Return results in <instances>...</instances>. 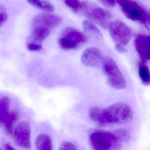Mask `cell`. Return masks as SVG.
Segmentation results:
<instances>
[{"mask_svg": "<svg viewBox=\"0 0 150 150\" xmlns=\"http://www.w3.org/2000/svg\"><path fill=\"white\" fill-rule=\"evenodd\" d=\"M104 125L127 124L134 117L132 109L126 103L117 102L104 109Z\"/></svg>", "mask_w": 150, "mask_h": 150, "instance_id": "1", "label": "cell"}, {"mask_svg": "<svg viewBox=\"0 0 150 150\" xmlns=\"http://www.w3.org/2000/svg\"><path fill=\"white\" fill-rule=\"evenodd\" d=\"M89 19L100 26L103 29H108L111 23L112 14L107 10L96 4L90 1H82L81 10Z\"/></svg>", "mask_w": 150, "mask_h": 150, "instance_id": "2", "label": "cell"}, {"mask_svg": "<svg viewBox=\"0 0 150 150\" xmlns=\"http://www.w3.org/2000/svg\"><path fill=\"white\" fill-rule=\"evenodd\" d=\"M87 37L81 31L73 27L63 30L59 39L60 47L64 50L77 48L87 41Z\"/></svg>", "mask_w": 150, "mask_h": 150, "instance_id": "3", "label": "cell"}, {"mask_svg": "<svg viewBox=\"0 0 150 150\" xmlns=\"http://www.w3.org/2000/svg\"><path fill=\"white\" fill-rule=\"evenodd\" d=\"M103 70L107 77L110 85L114 89L122 90L126 86V81L115 61L110 57L104 60Z\"/></svg>", "mask_w": 150, "mask_h": 150, "instance_id": "4", "label": "cell"}, {"mask_svg": "<svg viewBox=\"0 0 150 150\" xmlns=\"http://www.w3.org/2000/svg\"><path fill=\"white\" fill-rule=\"evenodd\" d=\"M116 1L128 18L143 23H145L148 20L149 15L146 11L136 2L128 0H118Z\"/></svg>", "mask_w": 150, "mask_h": 150, "instance_id": "5", "label": "cell"}, {"mask_svg": "<svg viewBox=\"0 0 150 150\" xmlns=\"http://www.w3.org/2000/svg\"><path fill=\"white\" fill-rule=\"evenodd\" d=\"M111 38L116 44L126 45L130 41L132 35L131 29L122 21H113L108 28Z\"/></svg>", "mask_w": 150, "mask_h": 150, "instance_id": "6", "label": "cell"}, {"mask_svg": "<svg viewBox=\"0 0 150 150\" xmlns=\"http://www.w3.org/2000/svg\"><path fill=\"white\" fill-rule=\"evenodd\" d=\"M13 135L14 142L18 147L26 149H31L30 127L27 122H19L14 129Z\"/></svg>", "mask_w": 150, "mask_h": 150, "instance_id": "7", "label": "cell"}, {"mask_svg": "<svg viewBox=\"0 0 150 150\" xmlns=\"http://www.w3.org/2000/svg\"><path fill=\"white\" fill-rule=\"evenodd\" d=\"M62 21V18L59 15L41 13L36 15L33 18L31 28L40 27L51 30L57 27Z\"/></svg>", "mask_w": 150, "mask_h": 150, "instance_id": "8", "label": "cell"}, {"mask_svg": "<svg viewBox=\"0 0 150 150\" xmlns=\"http://www.w3.org/2000/svg\"><path fill=\"white\" fill-rule=\"evenodd\" d=\"M104 55L98 48H87L84 50L81 56V62L89 67H97L103 63Z\"/></svg>", "mask_w": 150, "mask_h": 150, "instance_id": "9", "label": "cell"}, {"mask_svg": "<svg viewBox=\"0 0 150 150\" xmlns=\"http://www.w3.org/2000/svg\"><path fill=\"white\" fill-rule=\"evenodd\" d=\"M90 146L92 150H111L112 144L108 131H96L89 137Z\"/></svg>", "mask_w": 150, "mask_h": 150, "instance_id": "10", "label": "cell"}, {"mask_svg": "<svg viewBox=\"0 0 150 150\" xmlns=\"http://www.w3.org/2000/svg\"><path fill=\"white\" fill-rule=\"evenodd\" d=\"M134 45L143 62L150 60V37L139 35L136 38Z\"/></svg>", "mask_w": 150, "mask_h": 150, "instance_id": "11", "label": "cell"}, {"mask_svg": "<svg viewBox=\"0 0 150 150\" xmlns=\"http://www.w3.org/2000/svg\"><path fill=\"white\" fill-rule=\"evenodd\" d=\"M37 150H53L52 139L48 135L41 134L36 139Z\"/></svg>", "mask_w": 150, "mask_h": 150, "instance_id": "12", "label": "cell"}, {"mask_svg": "<svg viewBox=\"0 0 150 150\" xmlns=\"http://www.w3.org/2000/svg\"><path fill=\"white\" fill-rule=\"evenodd\" d=\"M51 30L43 27L31 28V38L36 42H41L45 39L50 34Z\"/></svg>", "mask_w": 150, "mask_h": 150, "instance_id": "13", "label": "cell"}, {"mask_svg": "<svg viewBox=\"0 0 150 150\" xmlns=\"http://www.w3.org/2000/svg\"><path fill=\"white\" fill-rule=\"evenodd\" d=\"M18 115L16 112H12L9 114L3 123L5 132L8 134L11 135L13 134L14 132L13 127L18 119Z\"/></svg>", "mask_w": 150, "mask_h": 150, "instance_id": "14", "label": "cell"}, {"mask_svg": "<svg viewBox=\"0 0 150 150\" xmlns=\"http://www.w3.org/2000/svg\"><path fill=\"white\" fill-rule=\"evenodd\" d=\"M9 106L10 100L8 97H4L0 99V126L3 125L9 114Z\"/></svg>", "mask_w": 150, "mask_h": 150, "instance_id": "15", "label": "cell"}, {"mask_svg": "<svg viewBox=\"0 0 150 150\" xmlns=\"http://www.w3.org/2000/svg\"><path fill=\"white\" fill-rule=\"evenodd\" d=\"M83 29L87 33L93 34L97 38H102V33L96 25L92 22L88 20H84L82 23Z\"/></svg>", "mask_w": 150, "mask_h": 150, "instance_id": "16", "label": "cell"}, {"mask_svg": "<svg viewBox=\"0 0 150 150\" xmlns=\"http://www.w3.org/2000/svg\"><path fill=\"white\" fill-rule=\"evenodd\" d=\"M27 2L33 6L47 12H53L54 10V6L48 1L29 0Z\"/></svg>", "mask_w": 150, "mask_h": 150, "instance_id": "17", "label": "cell"}, {"mask_svg": "<svg viewBox=\"0 0 150 150\" xmlns=\"http://www.w3.org/2000/svg\"><path fill=\"white\" fill-rule=\"evenodd\" d=\"M103 112L104 109L101 107L98 106L93 107L89 111V116L93 121L104 125Z\"/></svg>", "mask_w": 150, "mask_h": 150, "instance_id": "18", "label": "cell"}, {"mask_svg": "<svg viewBox=\"0 0 150 150\" xmlns=\"http://www.w3.org/2000/svg\"><path fill=\"white\" fill-rule=\"evenodd\" d=\"M139 74L143 84L145 85H150V71L148 67L144 63H139Z\"/></svg>", "mask_w": 150, "mask_h": 150, "instance_id": "19", "label": "cell"}, {"mask_svg": "<svg viewBox=\"0 0 150 150\" xmlns=\"http://www.w3.org/2000/svg\"><path fill=\"white\" fill-rule=\"evenodd\" d=\"M113 134L120 142H128L131 139L130 132L125 129H119L115 130Z\"/></svg>", "mask_w": 150, "mask_h": 150, "instance_id": "20", "label": "cell"}, {"mask_svg": "<svg viewBox=\"0 0 150 150\" xmlns=\"http://www.w3.org/2000/svg\"><path fill=\"white\" fill-rule=\"evenodd\" d=\"M64 3L76 13L81 10L82 1L77 0H65Z\"/></svg>", "mask_w": 150, "mask_h": 150, "instance_id": "21", "label": "cell"}, {"mask_svg": "<svg viewBox=\"0 0 150 150\" xmlns=\"http://www.w3.org/2000/svg\"><path fill=\"white\" fill-rule=\"evenodd\" d=\"M8 13L4 5L0 4V27L7 21Z\"/></svg>", "mask_w": 150, "mask_h": 150, "instance_id": "22", "label": "cell"}, {"mask_svg": "<svg viewBox=\"0 0 150 150\" xmlns=\"http://www.w3.org/2000/svg\"><path fill=\"white\" fill-rule=\"evenodd\" d=\"M59 150H78L74 145L70 142H63L60 146Z\"/></svg>", "mask_w": 150, "mask_h": 150, "instance_id": "23", "label": "cell"}, {"mask_svg": "<svg viewBox=\"0 0 150 150\" xmlns=\"http://www.w3.org/2000/svg\"><path fill=\"white\" fill-rule=\"evenodd\" d=\"M27 49L30 51H38L42 49V45L38 43L29 42L26 45Z\"/></svg>", "mask_w": 150, "mask_h": 150, "instance_id": "24", "label": "cell"}, {"mask_svg": "<svg viewBox=\"0 0 150 150\" xmlns=\"http://www.w3.org/2000/svg\"><path fill=\"white\" fill-rule=\"evenodd\" d=\"M100 2L103 5L108 7H114L116 3V1L113 0H102Z\"/></svg>", "mask_w": 150, "mask_h": 150, "instance_id": "25", "label": "cell"}, {"mask_svg": "<svg viewBox=\"0 0 150 150\" xmlns=\"http://www.w3.org/2000/svg\"><path fill=\"white\" fill-rule=\"evenodd\" d=\"M115 48L120 53H126L127 52V49L124 48V46L120 44H116L115 45Z\"/></svg>", "mask_w": 150, "mask_h": 150, "instance_id": "26", "label": "cell"}, {"mask_svg": "<svg viewBox=\"0 0 150 150\" xmlns=\"http://www.w3.org/2000/svg\"><path fill=\"white\" fill-rule=\"evenodd\" d=\"M4 150H16L12 146L8 144H6L4 145Z\"/></svg>", "mask_w": 150, "mask_h": 150, "instance_id": "27", "label": "cell"}, {"mask_svg": "<svg viewBox=\"0 0 150 150\" xmlns=\"http://www.w3.org/2000/svg\"><path fill=\"white\" fill-rule=\"evenodd\" d=\"M148 20H149V23H150V15H149V18H148Z\"/></svg>", "mask_w": 150, "mask_h": 150, "instance_id": "28", "label": "cell"}, {"mask_svg": "<svg viewBox=\"0 0 150 150\" xmlns=\"http://www.w3.org/2000/svg\"><path fill=\"white\" fill-rule=\"evenodd\" d=\"M0 150H3L1 148V147H0Z\"/></svg>", "mask_w": 150, "mask_h": 150, "instance_id": "29", "label": "cell"}]
</instances>
